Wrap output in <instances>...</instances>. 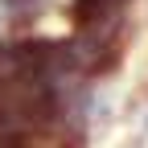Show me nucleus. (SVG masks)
I'll use <instances>...</instances> for the list:
<instances>
[{
    "label": "nucleus",
    "instance_id": "1",
    "mask_svg": "<svg viewBox=\"0 0 148 148\" xmlns=\"http://www.w3.org/2000/svg\"><path fill=\"white\" fill-rule=\"evenodd\" d=\"M123 0H74V21L78 25H90L99 16H115Z\"/></svg>",
    "mask_w": 148,
    "mask_h": 148
}]
</instances>
